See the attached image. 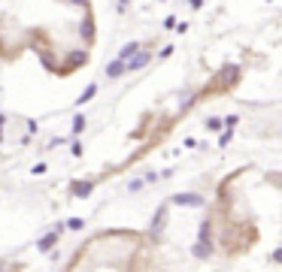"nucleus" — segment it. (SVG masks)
Segmentation results:
<instances>
[{
	"label": "nucleus",
	"instance_id": "f257e3e1",
	"mask_svg": "<svg viewBox=\"0 0 282 272\" xmlns=\"http://www.w3.org/2000/svg\"><path fill=\"white\" fill-rule=\"evenodd\" d=\"M237 82H240V67H237V64L222 67V73L216 76V88H222V91H227V88L237 85Z\"/></svg>",
	"mask_w": 282,
	"mask_h": 272
},
{
	"label": "nucleus",
	"instance_id": "f03ea898",
	"mask_svg": "<svg viewBox=\"0 0 282 272\" xmlns=\"http://www.w3.org/2000/svg\"><path fill=\"white\" fill-rule=\"evenodd\" d=\"M79 36L85 40V46H91L94 43V15L85 9V18L79 22Z\"/></svg>",
	"mask_w": 282,
	"mask_h": 272
},
{
	"label": "nucleus",
	"instance_id": "7ed1b4c3",
	"mask_svg": "<svg viewBox=\"0 0 282 272\" xmlns=\"http://www.w3.org/2000/svg\"><path fill=\"white\" fill-rule=\"evenodd\" d=\"M149 61H152V51L149 49H140L134 58L128 61V73H137V70H143V67H149Z\"/></svg>",
	"mask_w": 282,
	"mask_h": 272
},
{
	"label": "nucleus",
	"instance_id": "20e7f679",
	"mask_svg": "<svg viewBox=\"0 0 282 272\" xmlns=\"http://www.w3.org/2000/svg\"><path fill=\"white\" fill-rule=\"evenodd\" d=\"M197 242H200V245H206V248H216V245H213V218H203V221H200Z\"/></svg>",
	"mask_w": 282,
	"mask_h": 272
},
{
	"label": "nucleus",
	"instance_id": "39448f33",
	"mask_svg": "<svg viewBox=\"0 0 282 272\" xmlns=\"http://www.w3.org/2000/svg\"><path fill=\"white\" fill-rule=\"evenodd\" d=\"M170 203H176V206H203L206 199L200 194H173Z\"/></svg>",
	"mask_w": 282,
	"mask_h": 272
},
{
	"label": "nucleus",
	"instance_id": "423d86ee",
	"mask_svg": "<svg viewBox=\"0 0 282 272\" xmlns=\"http://www.w3.org/2000/svg\"><path fill=\"white\" fill-rule=\"evenodd\" d=\"M164 224H167V206H161V209L155 212V218H152V230H149V236H152V239H155V236H161Z\"/></svg>",
	"mask_w": 282,
	"mask_h": 272
},
{
	"label": "nucleus",
	"instance_id": "0eeeda50",
	"mask_svg": "<svg viewBox=\"0 0 282 272\" xmlns=\"http://www.w3.org/2000/svg\"><path fill=\"white\" fill-rule=\"evenodd\" d=\"M82 64H88V51H70V54H67V70H64V73L76 70V67H82Z\"/></svg>",
	"mask_w": 282,
	"mask_h": 272
},
{
	"label": "nucleus",
	"instance_id": "6e6552de",
	"mask_svg": "<svg viewBox=\"0 0 282 272\" xmlns=\"http://www.w3.org/2000/svg\"><path fill=\"white\" fill-rule=\"evenodd\" d=\"M140 49H143V46H140L137 40H134V43H125V46H121V49H118V61H125V64H128V61L134 58V54H137Z\"/></svg>",
	"mask_w": 282,
	"mask_h": 272
},
{
	"label": "nucleus",
	"instance_id": "1a4fd4ad",
	"mask_svg": "<svg viewBox=\"0 0 282 272\" xmlns=\"http://www.w3.org/2000/svg\"><path fill=\"white\" fill-rule=\"evenodd\" d=\"M125 73H128V64H125V61L115 58L113 64H107V76H110V79H118V76H125Z\"/></svg>",
	"mask_w": 282,
	"mask_h": 272
},
{
	"label": "nucleus",
	"instance_id": "9d476101",
	"mask_svg": "<svg viewBox=\"0 0 282 272\" xmlns=\"http://www.w3.org/2000/svg\"><path fill=\"white\" fill-rule=\"evenodd\" d=\"M91 188H94V181H73V194L76 197H88Z\"/></svg>",
	"mask_w": 282,
	"mask_h": 272
},
{
	"label": "nucleus",
	"instance_id": "9b49d317",
	"mask_svg": "<svg viewBox=\"0 0 282 272\" xmlns=\"http://www.w3.org/2000/svg\"><path fill=\"white\" fill-rule=\"evenodd\" d=\"M191 254H195L197 260H209V257H213V248H206V245H200V242H197L195 248H191Z\"/></svg>",
	"mask_w": 282,
	"mask_h": 272
},
{
	"label": "nucleus",
	"instance_id": "f8f14e48",
	"mask_svg": "<svg viewBox=\"0 0 282 272\" xmlns=\"http://www.w3.org/2000/svg\"><path fill=\"white\" fill-rule=\"evenodd\" d=\"M94 94H97V85H94V82H91V85H88V88H85V91H82V94H79V97H76V103H79V106H82V103H88V100H91V97H94Z\"/></svg>",
	"mask_w": 282,
	"mask_h": 272
},
{
	"label": "nucleus",
	"instance_id": "ddd939ff",
	"mask_svg": "<svg viewBox=\"0 0 282 272\" xmlns=\"http://www.w3.org/2000/svg\"><path fill=\"white\" fill-rule=\"evenodd\" d=\"M203 124H206V130H222V127H225V118H219V115H209Z\"/></svg>",
	"mask_w": 282,
	"mask_h": 272
},
{
	"label": "nucleus",
	"instance_id": "4468645a",
	"mask_svg": "<svg viewBox=\"0 0 282 272\" xmlns=\"http://www.w3.org/2000/svg\"><path fill=\"white\" fill-rule=\"evenodd\" d=\"M195 97H197L195 91H185V94H182V100H179V109H182V112H185V109H188L191 103H195Z\"/></svg>",
	"mask_w": 282,
	"mask_h": 272
},
{
	"label": "nucleus",
	"instance_id": "2eb2a0df",
	"mask_svg": "<svg viewBox=\"0 0 282 272\" xmlns=\"http://www.w3.org/2000/svg\"><path fill=\"white\" fill-rule=\"evenodd\" d=\"M231 139H234V130H231V127H225V130H222V136H219V145H227Z\"/></svg>",
	"mask_w": 282,
	"mask_h": 272
},
{
	"label": "nucleus",
	"instance_id": "dca6fc26",
	"mask_svg": "<svg viewBox=\"0 0 282 272\" xmlns=\"http://www.w3.org/2000/svg\"><path fill=\"white\" fill-rule=\"evenodd\" d=\"M176 25H179V22H176L173 15H167V18H164V30H176Z\"/></svg>",
	"mask_w": 282,
	"mask_h": 272
},
{
	"label": "nucleus",
	"instance_id": "f3484780",
	"mask_svg": "<svg viewBox=\"0 0 282 272\" xmlns=\"http://www.w3.org/2000/svg\"><path fill=\"white\" fill-rule=\"evenodd\" d=\"M237 124H240V115H227V118H225V127H231V130H234Z\"/></svg>",
	"mask_w": 282,
	"mask_h": 272
},
{
	"label": "nucleus",
	"instance_id": "a211bd4d",
	"mask_svg": "<svg viewBox=\"0 0 282 272\" xmlns=\"http://www.w3.org/2000/svg\"><path fill=\"white\" fill-rule=\"evenodd\" d=\"M82 127H85V118H82V115H76V118H73V133H79Z\"/></svg>",
	"mask_w": 282,
	"mask_h": 272
},
{
	"label": "nucleus",
	"instance_id": "6ab92c4d",
	"mask_svg": "<svg viewBox=\"0 0 282 272\" xmlns=\"http://www.w3.org/2000/svg\"><path fill=\"white\" fill-rule=\"evenodd\" d=\"M67 3H73V6H79V9H88V6H91V0H67Z\"/></svg>",
	"mask_w": 282,
	"mask_h": 272
},
{
	"label": "nucleus",
	"instance_id": "aec40b11",
	"mask_svg": "<svg viewBox=\"0 0 282 272\" xmlns=\"http://www.w3.org/2000/svg\"><path fill=\"white\" fill-rule=\"evenodd\" d=\"M52 245H55V236H46V239L40 242V248H43V251H46V248H52Z\"/></svg>",
	"mask_w": 282,
	"mask_h": 272
},
{
	"label": "nucleus",
	"instance_id": "412c9836",
	"mask_svg": "<svg viewBox=\"0 0 282 272\" xmlns=\"http://www.w3.org/2000/svg\"><path fill=\"white\" fill-rule=\"evenodd\" d=\"M270 260H273V263H282V248H276V251L270 254Z\"/></svg>",
	"mask_w": 282,
	"mask_h": 272
},
{
	"label": "nucleus",
	"instance_id": "4be33fe9",
	"mask_svg": "<svg viewBox=\"0 0 282 272\" xmlns=\"http://www.w3.org/2000/svg\"><path fill=\"white\" fill-rule=\"evenodd\" d=\"M170 54H173V46H164V49H161V54H158V58H170Z\"/></svg>",
	"mask_w": 282,
	"mask_h": 272
},
{
	"label": "nucleus",
	"instance_id": "5701e85b",
	"mask_svg": "<svg viewBox=\"0 0 282 272\" xmlns=\"http://www.w3.org/2000/svg\"><path fill=\"white\" fill-rule=\"evenodd\" d=\"M188 6H191V9H200V6H203V0H188Z\"/></svg>",
	"mask_w": 282,
	"mask_h": 272
},
{
	"label": "nucleus",
	"instance_id": "b1692460",
	"mask_svg": "<svg viewBox=\"0 0 282 272\" xmlns=\"http://www.w3.org/2000/svg\"><path fill=\"white\" fill-rule=\"evenodd\" d=\"M128 6H131V0H118V12H125Z\"/></svg>",
	"mask_w": 282,
	"mask_h": 272
},
{
	"label": "nucleus",
	"instance_id": "393cba45",
	"mask_svg": "<svg viewBox=\"0 0 282 272\" xmlns=\"http://www.w3.org/2000/svg\"><path fill=\"white\" fill-rule=\"evenodd\" d=\"M273 181H279V185H282V173H279V175H273Z\"/></svg>",
	"mask_w": 282,
	"mask_h": 272
},
{
	"label": "nucleus",
	"instance_id": "a878e982",
	"mask_svg": "<svg viewBox=\"0 0 282 272\" xmlns=\"http://www.w3.org/2000/svg\"><path fill=\"white\" fill-rule=\"evenodd\" d=\"M0 269H3V263H0Z\"/></svg>",
	"mask_w": 282,
	"mask_h": 272
},
{
	"label": "nucleus",
	"instance_id": "bb28decb",
	"mask_svg": "<svg viewBox=\"0 0 282 272\" xmlns=\"http://www.w3.org/2000/svg\"><path fill=\"white\" fill-rule=\"evenodd\" d=\"M279 136H282V130H279Z\"/></svg>",
	"mask_w": 282,
	"mask_h": 272
}]
</instances>
